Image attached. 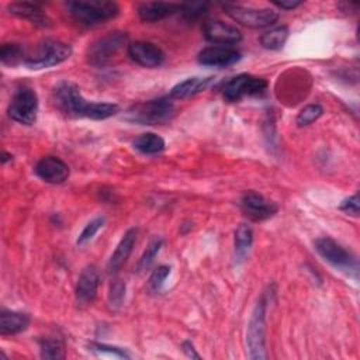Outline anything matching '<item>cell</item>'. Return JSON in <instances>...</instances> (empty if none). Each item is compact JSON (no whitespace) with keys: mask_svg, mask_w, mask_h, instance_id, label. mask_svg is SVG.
<instances>
[{"mask_svg":"<svg viewBox=\"0 0 360 360\" xmlns=\"http://www.w3.org/2000/svg\"><path fill=\"white\" fill-rule=\"evenodd\" d=\"M55 107L70 117H84L91 120H105L118 112V105L114 103L87 101L79 87L68 80L59 82L52 91Z\"/></svg>","mask_w":360,"mask_h":360,"instance_id":"6da1fadb","label":"cell"},{"mask_svg":"<svg viewBox=\"0 0 360 360\" xmlns=\"http://www.w3.org/2000/svg\"><path fill=\"white\" fill-rule=\"evenodd\" d=\"M69 14L80 24L87 27L100 25L111 18H114L120 8L114 1H100V0H79L69 1L66 4Z\"/></svg>","mask_w":360,"mask_h":360,"instance_id":"7a4b0ae2","label":"cell"},{"mask_svg":"<svg viewBox=\"0 0 360 360\" xmlns=\"http://www.w3.org/2000/svg\"><path fill=\"white\" fill-rule=\"evenodd\" d=\"M174 115V104L167 97H160L132 105L125 118L141 125H158L167 122Z\"/></svg>","mask_w":360,"mask_h":360,"instance_id":"3957f363","label":"cell"},{"mask_svg":"<svg viewBox=\"0 0 360 360\" xmlns=\"http://www.w3.org/2000/svg\"><path fill=\"white\" fill-rule=\"evenodd\" d=\"M128 35L122 31H111L89 45L86 58L96 68H103L112 60L125 46L128 48Z\"/></svg>","mask_w":360,"mask_h":360,"instance_id":"277c9868","label":"cell"},{"mask_svg":"<svg viewBox=\"0 0 360 360\" xmlns=\"http://www.w3.org/2000/svg\"><path fill=\"white\" fill-rule=\"evenodd\" d=\"M70 55H72L70 45L60 41H55V39H46L38 46L34 55L25 58L24 65L32 70L46 69L65 62L66 59L70 58Z\"/></svg>","mask_w":360,"mask_h":360,"instance_id":"5b68a950","label":"cell"},{"mask_svg":"<svg viewBox=\"0 0 360 360\" xmlns=\"http://www.w3.org/2000/svg\"><path fill=\"white\" fill-rule=\"evenodd\" d=\"M266 298L262 297L256 304L246 332V343L249 349V359L262 360L266 359V346H264V335H266Z\"/></svg>","mask_w":360,"mask_h":360,"instance_id":"8992f818","label":"cell"},{"mask_svg":"<svg viewBox=\"0 0 360 360\" xmlns=\"http://www.w3.org/2000/svg\"><path fill=\"white\" fill-rule=\"evenodd\" d=\"M315 249L333 267L357 278V271H359L357 260L352 256L350 252H347L336 240H333L328 236L319 238L315 240Z\"/></svg>","mask_w":360,"mask_h":360,"instance_id":"52a82bcc","label":"cell"},{"mask_svg":"<svg viewBox=\"0 0 360 360\" xmlns=\"http://www.w3.org/2000/svg\"><path fill=\"white\" fill-rule=\"evenodd\" d=\"M38 114V96L34 89L20 86L10 101L8 117L18 124L32 125Z\"/></svg>","mask_w":360,"mask_h":360,"instance_id":"ba28073f","label":"cell"},{"mask_svg":"<svg viewBox=\"0 0 360 360\" xmlns=\"http://www.w3.org/2000/svg\"><path fill=\"white\" fill-rule=\"evenodd\" d=\"M225 13L236 22L249 28H263L278 20L277 11L271 8H253L239 4H225Z\"/></svg>","mask_w":360,"mask_h":360,"instance_id":"9c48e42d","label":"cell"},{"mask_svg":"<svg viewBox=\"0 0 360 360\" xmlns=\"http://www.w3.org/2000/svg\"><path fill=\"white\" fill-rule=\"evenodd\" d=\"M267 87V82L262 77L252 76L248 73L232 77L224 87L225 100L233 103L239 101L245 96H253L262 93Z\"/></svg>","mask_w":360,"mask_h":360,"instance_id":"30bf717a","label":"cell"},{"mask_svg":"<svg viewBox=\"0 0 360 360\" xmlns=\"http://www.w3.org/2000/svg\"><path fill=\"white\" fill-rule=\"evenodd\" d=\"M240 210L252 221H263L273 217L278 207L276 202L264 198L262 194L248 191L240 198Z\"/></svg>","mask_w":360,"mask_h":360,"instance_id":"8fae6325","label":"cell"},{"mask_svg":"<svg viewBox=\"0 0 360 360\" xmlns=\"http://www.w3.org/2000/svg\"><path fill=\"white\" fill-rule=\"evenodd\" d=\"M98 284H100V274L97 267L93 264L86 266L77 278V284L75 290L76 302L79 307H87L93 304L97 295Z\"/></svg>","mask_w":360,"mask_h":360,"instance_id":"7c38bea8","label":"cell"},{"mask_svg":"<svg viewBox=\"0 0 360 360\" xmlns=\"http://www.w3.org/2000/svg\"><path fill=\"white\" fill-rule=\"evenodd\" d=\"M129 58L143 68H158L165 62L163 51L148 41H135L128 45Z\"/></svg>","mask_w":360,"mask_h":360,"instance_id":"4fadbf2b","label":"cell"},{"mask_svg":"<svg viewBox=\"0 0 360 360\" xmlns=\"http://www.w3.org/2000/svg\"><path fill=\"white\" fill-rule=\"evenodd\" d=\"M197 60L202 66L228 68L240 60V52L229 46H208L198 53Z\"/></svg>","mask_w":360,"mask_h":360,"instance_id":"5bb4252c","label":"cell"},{"mask_svg":"<svg viewBox=\"0 0 360 360\" xmlns=\"http://www.w3.org/2000/svg\"><path fill=\"white\" fill-rule=\"evenodd\" d=\"M202 32H204V37L207 38V41H210L212 44L232 45L242 39V34L236 27L226 24L224 21H219V20L207 21L202 27Z\"/></svg>","mask_w":360,"mask_h":360,"instance_id":"9a60e30c","label":"cell"},{"mask_svg":"<svg viewBox=\"0 0 360 360\" xmlns=\"http://www.w3.org/2000/svg\"><path fill=\"white\" fill-rule=\"evenodd\" d=\"M37 176L51 184H60L69 177V166L56 156H45L35 165Z\"/></svg>","mask_w":360,"mask_h":360,"instance_id":"2e32d148","label":"cell"},{"mask_svg":"<svg viewBox=\"0 0 360 360\" xmlns=\"http://www.w3.org/2000/svg\"><path fill=\"white\" fill-rule=\"evenodd\" d=\"M183 4L166 3V1H148L138 7V15L145 22L160 21L177 11H181Z\"/></svg>","mask_w":360,"mask_h":360,"instance_id":"e0dca14e","label":"cell"},{"mask_svg":"<svg viewBox=\"0 0 360 360\" xmlns=\"http://www.w3.org/2000/svg\"><path fill=\"white\" fill-rule=\"evenodd\" d=\"M136 236H138V229L136 228H129L124 236L121 238L120 243L117 245L115 250L112 252L108 263H107V270L108 273H115L117 270L121 269V266L128 260L132 248L136 242Z\"/></svg>","mask_w":360,"mask_h":360,"instance_id":"ac0fdd59","label":"cell"},{"mask_svg":"<svg viewBox=\"0 0 360 360\" xmlns=\"http://www.w3.org/2000/svg\"><path fill=\"white\" fill-rule=\"evenodd\" d=\"M30 323V318L27 314L15 312V311H0V333L3 336L17 335L27 329Z\"/></svg>","mask_w":360,"mask_h":360,"instance_id":"d6986e66","label":"cell"},{"mask_svg":"<svg viewBox=\"0 0 360 360\" xmlns=\"http://www.w3.org/2000/svg\"><path fill=\"white\" fill-rule=\"evenodd\" d=\"M211 82H212V77H188L177 83L170 90V98L184 100L191 96H195L197 93L205 90Z\"/></svg>","mask_w":360,"mask_h":360,"instance_id":"ffe728a7","label":"cell"},{"mask_svg":"<svg viewBox=\"0 0 360 360\" xmlns=\"http://www.w3.org/2000/svg\"><path fill=\"white\" fill-rule=\"evenodd\" d=\"M7 10L10 14L21 17V18H27L37 25H41V27L49 25V20L46 18V15L42 13V10L37 4H32L28 1H18V3L8 4Z\"/></svg>","mask_w":360,"mask_h":360,"instance_id":"44dd1931","label":"cell"},{"mask_svg":"<svg viewBox=\"0 0 360 360\" xmlns=\"http://www.w3.org/2000/svg\"><path fill=\"white\" fill-rule=\"evenodd\" d=\"M134 148L142 153L146 155H153V153H159L165 149V139L162 136H159L158 134L153 132H145L141 134L139 136H136L132 142Z\"/></svg>","mask_w":360,"mask_h":360,"instance_id":"7402d4cb","label":"cell"},{"mask_svg":"<svg viewBox=\"0 0 360 360\" xmlns=\"http://www.w3.org/2000/svg\"><path fill=\"white\" fill-rule=\"evenodd\" d=\"M288 38V28L285 25L274 27L270 31H266L260 37V45L266 49H281Z\"/></svg>","mask_w":360,"mask_h":360,"instance_id":"603a6c76","label":"cell"},{"mask_svg":"<svg viewBox=\"0 0 360 360\" xmlns=\"http://www.w3.org/2000/svg\"><path fill=\"white\" fill-rule=\"evenodd\" d=\"M39 352L42 359L59 360L65 359V345L59 338H44L39 340Z\"/></svg>","mask_w":360,"mask_h":360,"instance_id":"cb8c5ba5","label":"cell"},{"mask_svg":"<svg viewBox=\"0 0 360 360\" xmlns=\"http://www.w3.org/2000/svg\"><path fill=\"white\" fill-rule=\"evenodd\" d=\"M253 243V231L249 225L242 224L235 231V252L238 259H243Z\"/></svg>","mask_w":360,"mask_h":360,"instance_id":"d4e9b609","label":"cell"},{"mask_svg":"<svg viewBox=\"0 0 360 360\" xmlns=\"http://www.w3.org/2000/svg\"><path fill=\"white\" fill-rule=\"evenodd\" d=\"M0 60L8 66H15L20 62H25L24 49L18 44H3L0 49Z\"/></svg>","mask_w":360,"mask_h":360,"instance_id":"484cf974","label":"cell"},{"mask_svg":"<svg viewBox=\"0 0 360 360\" xmlns=\"http://www.w3.org/2000/svg\"><path fill=\"white\" fill-rule=\"evenodd\" d=\"M323 114V108L319 104H308L305 105L297 115V125L298 127H307L316 121Z\"/></svg>","mask_w":360,"mask_h":360,"instance_id":"4316f807","label":"cell"},{"mask_svg":"<svg viewBox=\"0 0 360 360\" xmlns=\"http://www.w3.org/2000/svg\"><path fill=\"white\" fill-rule=\"evenodd\" d=\"M162 245H163L162 239H153L149 243V246L146 248V250L143 252V255L141 256V259L136 263V271H143V270H146L150 266V263L153 262V259L159 253Z\"/></svg>","mask_w":360,"mask_h":360,"instance_id":"83f0119b","label":"cell"},{"mask_svg":"<svg viewBox=\"0 0 360 360\" xmlns=\"http://www.w3.org/2000/svg\"><path fill=\"white\" fill-rule=\"evenodd\" d=\"M104 225V218L103 217H96L94 219H91L80 232L76 243L79 246H83L84 243H87L89 240H91L94 238V235L98 232V229Z\"/></svg>","mask_w":360,"mask_h":360,"instance_id":"f1b7e54d","label":"cell"},{"mask_svg":"<svg viewBox=\"0 0 360 360\" xmlns=\"http://www.w3.org/2000/svg\"><path fill=\"white\" fill-rule=\"evenodd\" d=\"M125 297V283L121 280H114L110 285V292H108V304L111 308L117 309L122 305Z\"/></svg>","mask_w":360,"mask_h":360,"instance_id":"f546056e","label":"cell"},{"mask_svg":"<svg viewBox=\"0 0 360 360\" xmlns=\"http://www.w3.org/2000/svg\"><path fill=\"white\" fill-rule=\"evenodd\" d=\"M90 350H94V352H98V353H107V354H112L115 357H120V359H129V354L120 349V347H115V346H110V345H104V343H94L91 342L89 345Z\"/></svg>","mask_w":360,"mask_h":360,"instance_id":"4dcf8cb0","label":"cell"},{"mask_svg":"<svg viewBox=\"0 0 360 360\" xmlns=\"http://www.w3.org/2000/svg\"><path fill=\"white\" fill-rule=\"evenodd\" d=\"M207 7H208V3H205V1H204V3L198 1V3L183 4L181 11H183V14H184V17H186L187 20H194V18H198L200 15H202V14L205 13Z\"/></svg>","mask_w":360,"mask_h":360,"instance_id":"1f68e13d","label":"cell"},{"mask_svg":"<svg viewBox=\"0 0 360 360\" xmlns=\"http://www.w3.org/2000/svg\"><path fill=\"white\" fill-rule=\"evenodd\" d=\"M169 273H170V267H167V266H159V267L152 273V276H150V278H149V284H150L152 290L158 291V290L163 285V283H165L166 277L169 276Z\"/></svg>","mask_w":360,"mask_h":360,"instance_id":"d6a6232c","label":"cell"},{"mask_svg":"<svg viewBox=\"0 0 360 360\" xmlns=\"http://www.w3.org/2000/svg\"><path fill=\"white\" fill-rule=\"evenodd\" d=\"M339 208L349 214V215H353V217H357L359 215V194H353L352 197L346 198L342 201V204L339 205Z\"/></svg>","mask_w":360,"mask_h":360,"instance_id":"836d02e7","label":"cell"},{"mask_svg":"<svg viewBox=\"0 0 360 360\" xmlns=\"http://www.w3.org/2000/svg\"><path fill=\"white\" fill-rule=\"evenodd\" d=\"M181 347H183V352H184L188 357H191V359H200V354L194 350V346H193L191 342H188V340L183 342Z\"/></svg>","mask_w":360,"mask_h":360,"instance_id":"e575fe53","label":"cell"},{"mask_svg":"<svg viewBox=\"0 0 360 360\" xmlns=\"http://www.w3.org/2000/svg\"><path fill=\"white\" fill-rule=\"evenodd\" d=\"M274 4L280 8H284V10H292L295 7H298L301 4V1L298 0H290V1H274Z\"/></svg>","mask_w":360,"mask_h":360,"instance_id":"d590c367","label":"cell"},{"mask_svg":"<svg viewBox=\"0 0 360 360\" xmlns=\"http://www.w3.org/2000/svg\"><path fill=\"white\" fill-rule=\"evenodd\" d=\"M11 159H13V156L10 153H6V152L1 153V163H6V162H8Z\"/></svg>","mask_w":360,"mask_h":360,"instance_id":"8d00e7d4","label":"cell"}]
</instances>
